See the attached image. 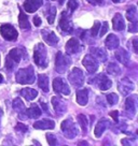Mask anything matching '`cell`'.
I'll return each mask as SVG.
<instances>
[{"instance_id":"4dcf8cb0","label":"cell","mask_w":138,"mask_h":146,"mask_svg":"<svg viewBox=\"0 0 138 146\" xmlns=\"http://www.w3.org/2000/svg\"><path fill=\"white\" fill-rule=\"evenodd\" d=\"M46 19H48V23L49 24H53L54 23V19H55V16H56V8L55 7H49L48 10L46 11Z\"/></svg>"},{"instance_id":"74e56055","label":"cell","mask_w":138,"mask_h":146,"mask_svg":"<svg viewBox=\"0 0 138 146\" xmlns=\"http://www.w3.org/2000/svg\"><path fill=\"white\" fill-rule=\"evenodd\" d=\"M15 130H17L19 132H26L28 129L24 123H17V126L15 127Z\"/></svg>"},{"instance_id":"7dc6e473","label":"cell","mask_w":138,"mask_h":146,"mask_svg":"<svg viewBox=\"0 0 138 146\" xmlns=\"http://www.w3.org/2000/svg\"><path fill=\"white\" fill-rule=\"evenodd\" d=\"M79 145H88V142H83V143H79Z\"/></svg>"},{"instance_id":"d6a6232c","label":"cell","mask_w":138,"mask_h":146,"mask_svg":"<svg viewBox=\"0 0 138 146\" xmlns=\"http://www.w3.org/2000/svg\"><path fill=\"white\" fill-rule=\"evenodd\" d=\"M107 72L109 73V74H112V75H119L120 74L119 66H118L117 64L111 62V64H109L108 68H107Z\"/></svg>"},{"instance_id":"ffe728a7","label":"cell","mask_w":138,"mask_h":146,"mask_svg":"<svg viewBox=\"0 0 138 146\" xmlns=\"http://www.w3.org/2000/svg\"><path fill=\"white\" fill-rule=\"evenodd\" d=\"M55 123L51 119H42L40 121H36L33 123L35 129H40V130H46V129H54Z\"/></svg>"},{"instance_id":"bcb514c9","label":"cell","mask_w":138,"mask_h":146,"mask_svg":"<svg viewBox=\"0 0 138 146\" xmlns=\"http://www.w3.org/2000/svg\"><path fill=\"white\" fill-rule=\"evenodd\" d=\"M1 83H3V76L0 74V84H1Z\"/></svg>"},{"instance_id":"f6af8a7d","label":"cell","mask_w":138,"mask_h":146,"mask_svg":"<svg viewBox=\"0 0 138 146\" xmlns=\"http://www.w3.org/2000/svg\"><path fill=\"white\" fill-rule=\"evenodd\" d=\"M49 1H55V0H49ZM56 1H58V2H60V5H63L65 0H56Z\"/></svg>"},{"instance_id":"5b68a950","label":"cell","mask_w":138,"mask_h":146,"mask_svg":"<svg viewBox=\"0 0 138 146\" xmlns=\"http://www.w3.org/2000/svg\"><path fill=\"white\" fill-rule=\"evenodd\" d=\"M0 33L2 38L7 40V41H11L13 42L15 40H17V36H19V33L16 31V29L10 25V24H3L0 26Z\"/></svg>"},{"instance_id":"b9f144b4","label":"cell","mask_w":138,"mask_h":146,"mask_svg":"<svg viewBox=\"0 0 138 146\" xmlns=\"http://www.w3.org/2000/svg\"><path fill=\"white\" fill-rule=\"evenodd\" d=\"M33 24H35V26H37V27L41 26V19H40V17L37 16V15L33 17Z\"/></svg>"},{"instance_id":"d4e9b609","label":"cell","mask_w":138,"mask_h":146,"mask_svg":"<svg viewBox=\"0 0 138 146\" xmlns=\"http://www.w3.org/2000/svg\"><path fill=\"white\" fill-rule=\"evenodd\" d=\"M25 114L29 115V118H38L41 115V110L37 104H31L29 109L25 111Z\"/></svg>"},{"instance_id":"e0dca14e","label":"cell","mask_w":138,"mask_h":146,"mask_svg":"<svg viewBox=\"0 0 138 146\" xmlns=\"http://www.w3.org/2000/svg\"><path fill=\"white\" fill-rule=\"evenodd\" d=\"M97 80V86L99 87L100 90H108L111 86H112V82H111L109 78H107L106 75L100 74L96 78Z\"/></svg>"},{"instance_id":"f546056e","label":"cell","mask_w":138,"mask_h":146,"mask_svg":"<svg viewBox=\"0 0 138 146\" xmlns=\"http://www.w3.org/2000/svg\"><path fill=\"white\" fill-rule=\"evenodd\" d=\"M77 120H78V123L79 126L81 127L82 129L83 133H86L88 132V117L85 116V115L83 114H80L77 116Z\"/></svg>"},{"instance_id":"9a60e30c","label":"cell","mask_w":138,"mask_h":146,"mask_svg":"<svg viewBox=\"0 0 138 146\" xmlns=\"http://www.w3.org/2000/svg\"><path fill=\"white\" fill-rule=\"evenodd\" d=\"M52 105H53V109L55 110V112L57 114L62 115L67 111L66 103L63 100H60V98H57V97H52Z\"/></svg>"},{"instance_id":"4316f807","label":"cell","mask_w":138,"mask_h":146,"mask_svg":"<svg viewBox=\"0 0 138 146\" xmlns=\"http://www.w3.org/2000/svg\"><path fill=\"white\" fill-rule=\"evenodd\" d=\"M19 27L22 28L23 30H29L30 29V24L28 22V17L26 16V14L24 13L23 11H21V13H19Z\"/></svg>"},{"instance_id":"e575fe53","label":"cell","mask_w":138,"mask_h":146,"mask_svg":"<svg viewBox=\"0 0 138 146\" xmlns=\"http://www.w3.org/2000/svg\"><path fill=\"white\" fill-rule=\"evenodd\" d=\"M78 7H79L78 0H68V9L70 11V13H72Z\"/></svg>"},{"instance_id":"f1b7e54d","label":"cell","mask_w":138,"mask_h":146,"mask_svg":"<svg viewBox=\"0 0 138 146\" xmlns=\"http://www.w3.org/2000/svg\"><path fill=\"white\" fill-rule=\"evenodd\" d=\"M91 52L94 54L93 56H94L95 58H98L100 61H106L107 60V54L102 48H98V47H95V48H94V47H92V48H91Z\"/></svg>"},{"instance_id":"8d00e7d4","label":"cell","mask_w":138,"mask_h":146,"mask_svg":"<svg viewBox=\"0 0 138 146\" xmlns=\"http://www.w3.org/2000/svg\"><path fill=\"white\" fill-rule=\"evenodd\" d=\"M99 28H100V23L99 22H96V23L94 24V26L92 28V36H96L98 35V30H99Z\"/></svg>"},{"instance_id":"1f68e13d","label":"cell","mask_w":138,"mask_h":146,"mask_svg":"<svg viewBox=\"0 0 138 146\" xmlns=\"http://www.w3.org/2000/svg\"><path fill=\"white\" fill-rule=\"evenodd\" d=\"M13 109L16 111V112H19V114H24L25 113V105H24V103L22 102V100L21 99H15V100L13 101Z\"/></svg>"},{"instance_id":"8fae6325","label":"cell","mask_w":138,"mask_h":146,"mask_svg":"<svg viewBox=\"0 0 138 146\" xmlns=\"http://www.w3.org/2000/svg\"><path fill=\"white\" fill-rule=\"evenodd\" d=\"M42 36L44 39V41L51 46H56L58 43V38L53 31H51L49 29H43L42 30Z\"/></svg>"},{"instance_id":"52a82bcc","label":"cell","mask_w":138,"mask_h":146,"mask_svg":"<svg viewBox=\"0 0 138 146\" xmlns=\"http://www.w3.org/2000/svg\"><path fill=\"white\" fill-rule=\"evenodd\" d=\"M70 64V59L68 57H66L62 52H58L56 54L55 59V69L58 73H64L68 69Z\"/></svg>"},{"instance_id":"7402d4cb","label":"cell","mask_w":138,"mask_h":146,"mask_svg":"<svg viewBox=\"0 0 138 146\" xmlns=\"http://www.w3.org/2000/svg\"><path fill=\"white\" fill-rule=\"evenodd\" d=\"M115 57L124 66H127L129 61V54L124 50V48H119L115 52Z\"/></svg>"},{"instance_id":"f35d334b","label":"cell","mask_w":138,"mask_h":146,"mask_svg":"<svg viewBox=\"0 0 138 146\" xmlns=\"http://www.w3.org/2000/svg\"><path fill=\"white\" fill-rule=\"evenodd\" d=\"M107 31H108V23L105 22V23L102 24V27H101V29H100V33H99V36H104V35H106Z\"/></svg>"},{"instance_id":"4fadbf2b","label":"cell","mask_w":138,"mask_h":146,"mask_svg":"<svg viewBox=\"0 0 138 146\" xmlns=\"http://www.w3.org/2000/svg\"><path fill=\"white\" fill-rule=\"evenodd\" d=\"M43 3V0H25L24 2V9L28 13L36 12Z\"/></svg>"},{"instance_id":"ee69618b","label":"cell","mask_w":138,"mask_h":146,"mask_svg":"<svg viewBox=\"0 0 138 146\" xmlns=\"http://www.w3.org/2000/svg\"><path fill=\"white\" fill-rule=\"evenodd\" d=\"M137 38H134L133 40V47H134V52L135 53H138V48H137Z\"/></svg>"},{"instance_id":"6da1fadb","label":"cell","mask_w":138,"mask_h":146,"mask_svg":"<svg viewBox=\"0 0 138 146\" xmlns=\"http://www.w3.org/2000/svg\"><path fill=\"white\" fill-rule=\"evenodd\" d=\"M33 60H35V64L40 68L48 67V53H46V48L43 43H38L35 46Z\"/></svg>"},{"instance_id":"9c48e42d","label":"cell","mask_w":138,"mask_h":146,"mask_svg":"<svg viewBox=\"0 0 138 146\" xmlns=\"http://www.w3.org/2000/svg\"><path fill=\"white\" fill-rule=\"evenodd\" d=\"M82 64L90 73H94L98 70V64H97V60L93 55H86V56L83 58Z\"/></svg>"},{"instance_id":"603a6c76","label":"cell","mask_w":138,"mask_h":146,"mask_svg":"<svg viewBox=\"0 0 138 146\" xmlns=\"http://www.w3.org/2000/svg\"><path fill=\"white\" fill-rule=\"evenodd\" d=\"M88 101V89H80L77 91V102L80 105H86Z\"/></svg>"},{"instance_id":"7bdbcfd3","label":"cell","mask_w":138,"mask_h":146,"mask_svg":"<svg viewBox=\"0 0 138 146\" xmlns=\"http://www.w3.org/2000/svg\"><path fill=\"white\" fill-rule=\"evenodd\" d=\"M88 2L93 5H102L104 3V0H88Z\"/></svg>"},{"instance_id":"7a4b0ae2","label":"cell","mask_w":138,"mask_h":146,"mask_svg":"<svg viewBox=\"0 0 138 146\" xmlns=\"http://www.w3.org/2000/svg\"><path fill=\"white\" fill-rule=\"evenodd\" d=\"M16 82L19 84H32L35 82V72H33V68L31 66H29L27 68L21 69L16 72L15 75Z\"/></svg>"},{"instance_id":"5bb4252c","label":"cell","mask_w":138,"mask_h":146,"mask_svg":"<svg viewBox=\"0 0 138 146\" xmlns=\"http://www.w3.org/2000/svg\"><path fill=\"white\" fill-rule=\"evenodd\" d=\"M109 123L110 121L106 118H101L98 123H97L95 130H94V135L96 137H100L102 135V133L107 130V128L109 127Z\"/></svg>"},{"instance_id":"484cf974","label":"cell","mask_w":138,"mask_h":146,"mask_svg":"<svg viewBox=\"0 0 138 146\" xmlns=\"http://www.w3.org/2000/svg\"><path fill=\"white\" fill-rule=\"evenodd\" d=\"M38 85L44 92H49V78L46 74H39L38 76Z\"/></svg>"},{"instance_id":"8992f818","label":"cell","mask_w":138,"mask_h":146,"mask_svg":"<svg viewBox=\"0 0 138 146\" xmlns=\"http://www.w3.org/2000/svg\"><path fill=\"white\" fill-rule=\"evenodd\" d=\"M70 84L74 87H81L84 83V74L79 68H74L68 74Z\"/></svg>"},{"instance_id":"c3c4849f","label":"cell","mask_w":138,"mask_h":146,"mask_svg":"<svg viewBox=\"0 0 138 146\" xmlns=\"http://www.w3.org/2000/svg\"><path fill=\"white\" fill-rule=\"evenodd\" d=\"M115 3H118V2H120V1H122V0H112Z\"/></svg>"},{"instance_id":"277c9868","label":"cell","mask_w":138,"mask_h":146,"mask_svg":"<svg viewBox=\"0 0 138 146\" xmlns=\"http://www.w3.org/2000/svg\"><path fill=\"white\" fill-rule=\"evenodd\" d=\"M60 129L67 139H74L78 134V129L76 127V123L72 121L71 118L64 120L60 125Z\"/></svg>"},{"instance_id":"ba28073f","label":"cell","mask_w":138,"mask_h":146,"mask_svg":"<svg viewBox=\"0 0 138 146\" xmlns=\"http://www.w3.org/2000/svg\"><path fill=\"white\" fill-rule=\"evenodd\" d=\"M53 89H54L56 94H60V95H65V96H68L70 94L68 84L66 83L64 78H56L53 81Z\"/></svg>"},{"instance_id":"d6986e66","label":"cell","mask_w":138,"mask_h":146,"mask_svg":"<svg viewBox=\"0 0 138 146\" xmlns=\"http://www.w3.org/2000/svg\"><path fill=\"white\" fill-rule=\"evenodd\" d=\"M112 26H113V29L117 30V31H122L124 30L125 28V22L123 19V16L120 13H117L112 18Z\"/></svg>"},{"instance_id":"d590c367","label":"cell","mask_w":138,"mask_h":146,"mask_svg":"<svg viewBox=\"0 0 138 146\" xmlns=\"http://www.w3.org/2000/svg\"><path fill=\"white\" fill-rule=\"evenodd\" d=\"M46 140H48V143L50 144V145H57L58 143H57V140H56V137L54 134H51V133H48L46 134Z\"/></svg>"},{"instance_id":"2e32d148","label":"cell","mask_w":138,"mask_h":146,"mask_svg":"<svg viewBox=\"0 0 138 146\" xmlns=\"http://www.w3.org/2000/svg\"><path fill=\"white\" fill-rule=\"evenodd\" d=\"M79 50H80V43H79V40L76 39V38H71L67 44H66V52L68 55H72L78 53Z\"/></svg>"},{"instance_id":"681fc988","label":"cell","mask_w":138,"mask_h":146,"mask_svg":"<svg viewBox=\"0 0 138 146\" xmlns=\"http://www.w3.org/2000/svg\"><path fill=\"white\" fill-rule=\"evenodd\" d=\"M1 115H2V110H0V118H1Z\"/></svg>"},{"instance_id":"ab89813d","label":"cell","mask_w":138,"mask_h":146,"mask_svg":"<svg viewBox=\"0 0 138 146\" xmlns=\"http://www.w3.org/2000/svg\"><path fill=\"white\" fill-rule=\"evenodd\" d=\"M129 32H137V23H131L129 26Z\"/></svg>"},{"instance_id":"3957f363","label":"cell","mask_w":138,"mask_h":146,"mask_svg":"<svg viewBox=\"0 0 138 146\" xmlns=\"http://www.w3.org/2000/svg\"><path fill=\"white\" fill-rule=\"evenodd\" d=\"M22 56H23V52L19 48H13V50H10L8 56H7V59H5V68H7V70L12 71L16 67V64H19Z\"/></svg>"},{"instance_id":"30bf717a","label":"cell","mask_w":138,"mask_h":146,"mask_svg":"<svg viewBox=\"0 0 138 146\" xmlns=\"http://www.w3.org/2000/svg\"><path fill=\"white\" fill-rule=\"evenodd\" d=\"M60 28L64 32L72 31V23L69 19V15L66 11H64L62 13V16H60Z\"/></svg>"},{"instance_id":"83f0119b","label":"cell","mask_w":138,"mask_h":146,"mask_svg":"<svg viewBox=\"0 0 138 146\" xmlns=\"http://www.w3.org/2000/svg\"><path fill=\"white\" fill-rule=\"evenodd\" d=\"M126 17L129 23H137V9L135 5H131L126 12Z\"/></svg>"},{"instance_id":"836d02e7","label":"cell","mask_w":138,"mask_h":146,"mask_svg":"<svg viewBox=\"0 0 138 146\" xmlns=\"http://www.w3.org/2000/svg\"><path fill=\"white\" fill-rule=\"evenodd\" d=\"M107 101H108V103L110 105H115L118 103V101H119V97H118V95L117 94H109V95H107L106 97Z\"/></svg>"},{"instance_id":"60d3db41","label":"cell","mask_w":138,"mask_h":146,"mask_svg":"<svg viewBox=\"0 0 138 146\" xmlns=\"http://www.w3.org/2000/svg\"><path fill=\"white\" fill-rule=\"evenodd\" d=\"M118 115H119V112L118 111H112V112H110V116L112 117V118L115 119V123H118L119 121V118H118Z\"/></svg>"},{"instance_id":"44dd1931","label":"cell","mask_w":138,"mask_h":146,"mask_svg":"<svg viewBox=\"0 0 138 146\" xmlns=\"http://www.w3.org/2000/svg\"><path fill=\"white\" fill-rule=\"evenodd\" d=\"M105 44H106V47L108 50H115V48H118V46H119V44H120L119 38L115 36V35L110 33V35L106 38Z\"/></svg>"},{"instance_id":"7c38bea8","label":"cell","mask_w":138,"mask_h":146,"mask_svg":"<svg viewBox=\"0 0 138 146\" xmlns=\"http://www.w3.org/2000/svg\"><path fill=\"white\" fill-rule=\"evenodd\" d=\"M118 88H119V91L122 95L126 96L134 89V84L129 80H127V78H123V80H121L119 82Z\"/></svg>"},{"instance_id":"ac0fdd59","label":"cell","mask_w":138,"mask_h":146,"mask_svg":"<svg viewBox=\"0 0 138 146\" xmlns=\"http://www.w3.org/2000/svg\"><path fill=\"white\" fill-rule=\"evenodd\" d=\"M125 110H126L127 114L131 115V117H134V115L136 114V96L129 97V98L126 99V102H125Z\"/></svg>"},{"instance_id":"cb8c5ba5","label":"cell","mask_w":138,"mask_h":146,"mask_svg":"<svg viewBox=\"0 0 138 146\" xmlns=\"http://www.w3.org/2000/svg\"><path fill=\"white\" fill-rule=\"evenodd\" d=\"M21 95L28 101L33 100L36 97L38 96V91L36 89H32V88H24L21 90Z\"/></svg>"}]
</instances>
